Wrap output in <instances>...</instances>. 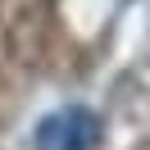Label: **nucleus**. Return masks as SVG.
<instances>
[{
    "label": "nucleus",
    "instance_id": "obj_1",
    "mask_svg": "<svg viewBox=\"0 0 150 150\" xmlns=\"http://www.w3.org/2000/svg\"><path fill=\"white\" fill-rule=\"evenodd\" d=\"M96 141H100V118L77 105L41 118L37 127V150H91Z\"/></svg>",
    "mask_w": 150,
    "mask_h": 150
}]
</instances>
